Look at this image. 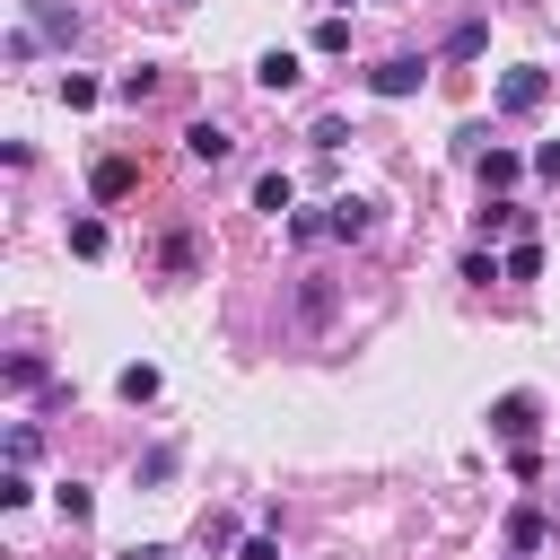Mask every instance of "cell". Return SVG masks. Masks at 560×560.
<instances>
[{
  "label": "cell",
  "instance_id": "24",
  "mask_svg": "<svg viewBox=\"0 0 560 560\" xmlns=\"http://www.w3.org/2000/svg\"><path fill=\"white\" fill-rule=\"evenodd\" d=\"M236 560H280V542H271V534H254V542H245Z\"/></svg>",
  "mask_w": 560,
  "mask_h": 560
},
{
  "label": "cell",
  "instance_id": "12",
  "mask_svg": "<svg viewBox=\"0 0 560 560\" xmlns=\"http://www.w3.org/2000/svg\"><path fill=\"white\" fill-rule=\"evenodd\" d=\"M508 280H542V245H534V236L508 245Z\"/></svg>",
  "mask_w": 560,
  "mask_h": 560
},
{
  "label": "cell",
  "instance_id": "13",
  "mask_svg": "<svg viewBox=\"0 0 560 560\" xmlns=\"http://www.w3.org/2000/svg\"><path fill=\"white\" fill-rule=\"evenodd\" d=\"M254 210H271V219H280V210H289V175H280V166H271V175H262V184H254Z\"/></svg>",
  "mask_w": 560,
  "mask_h": 560
},
{
  "label": "cell",
  "instance_id": "19",
  "mask_svg": "<svg viewBox=\"0 0 560 560\" xmlns=\"http://www.w3.org/2000/svg\"><path fill=\"white\" fill-rule=\"evenodd\" d=\"M26 499H35V481H26V464H9L0 472V508H26Z\"/></svg>",
  "mask_w": 560,
  "mask_h": 560
},
{
  "label": "cell",
  "instance_id": "18",
  "mask_svg": "<svg viewBox=\"0 0 560 560\" xmlns=\"http://www.w3.org/2000/svg\"><path fill=\"white\" fill-rule=\"evenodd\" d=\"M114 385H122V402H149V394H158V368H122Z\"/></svg>",
  "mask_w": 560,
  "mask_h": 560
},
{
  "label": "cell",
  "instance_id": "8",
  "mask_svg": "<svg viewBox=\"0 0 560 560\" xmlns=\"http://www.w3.org/2000/svg\"><path fill=\"white\" fill-rule=\"evenodd\" d=\"M472 166H481V192H508V184L525 175V166H516V149H481Z\"/></svg>",
  "mask_w": 560,
  "mask_h": 560
},
{
  "label": "cell",
  "instance_id": "4",
  "mask_svg": "<svg viewBox=\"0 0 560 560\" xmlns=\"http://www.w3.org/2000/svg\"><path fill=\"white\" fill-rule=\"evenodd\" d=\"M472 228H481V236H516V228H525V210H516L508 192H481V210H472Z\"/></svg>",
  "mask_w": 560,
  "mask_h": 560
},
{
  "label": "cell",
  "instance_id": "1",
  "mask_svg": "<svg viewBox=\"0 0 560 560\" xmlns=\"http://www.w3.org/2000/svg\"><path fill=\"white\" fill-rule=\"evenodd\" d=\"M534 420H542L534 394H499L490 402V438H508V446H534Z\"/></svg>",
  "mask_w": 560,
  "mask_h": 560
},
{
  "label": "cell",
  "instance_id": "20",
  "mask_svg": "<svg viewBox=\"0 0 560 560\" xmlns=\"http://www.w3.org/2000/svg\"><path fill=\"white\" fill-rule=\"evenodd\" d=\"M26 9H35V26H52V35H79V18H70L61 0H26Z\"/></svg>",
  "mask_w": 560,
  "mask_h": 560
},
{
  "label": "cell",
  "instance_id": "15",
  "mask_svg": "<svg viewBox=\"0 0 560 560\" xmlns=\"http://www.w3.org/2000/svg\"><path fill=\"white\" fill-rule=\"evenodd\" d=\"M149 88H158V70H149V61H140V70H122V79H114V96H122V105H140V96H149Z\"/></svg>",
  "mask_w": 560,
  "mask_h": 560
},
{
  "label": "cell",
  "instance_id": "5",
  "mask_svg": "<svg viewBox=\"0 0 560 560\" xmlns=\"http://www.w3.org/2000/svg\"><path fill=\"white\" fill-rule=\"evenodd\" d=\"M254 79H262V88H271V96H280V88H298V79H306V70H298V52H289V44H271V52H262V61H254Z\"/></svg>",
  "mask_w": 560,
  "mask_h": 560
},
{
  "label": "cell",
  "instance_id": "16",
  "mask_svg": "<svg viewBox=\"0 0 560 560\" xmlns=\"http://www.w3.org/2000/svg\"><path fill=\"white\" fill-rule=\"evenodd\" d=\"M70 254H105V219H70Z\"/></svg>",
  "mask_w": 560,
  "mask_h": 560
},
{
  "label": "cell",
  "instance_id": "9",
  "mask_svg": "<svg viewBox=\"0 0 560 560\" xmlns=\"http://www.w3.org/2000/svg\"><path fill=\"white\" fill-rule=\"evenodd\" d=\"M324 228H332V236H368V228H376V201H332Z\"/></svg>",
  "mask_w": 560,
  "mask_h": 560
},
{
  "label": "cell",
  "instance_id": "26",
  "mask_svg": "<svg viewBox=\"0 0 560 560\" xmlns=\"http://www.w3.org/2000/svg\"><path fill=\"white\" fill-rule=\"evenodd\" d=\"M332 9H341V18H350V0H332Z\"/></svg>",
  "mask_w": 560,
  "mask_h": 560
},
{
  "label": "cell",
  "instance_id": "14",
  "mask_svg": "<svg viewBox=\"0 0 560 560\" xmlns=\"http://www.w3.org/2000/svg\"><path fill=\"white\" fill-rule=\"evenodd\" d=\"M315 52H350V18H341V9L315 26Z\"/></svg>",
  "mask_w": 560,
  "mask_h": 560
},
{
  "label": "cell",
  "instance_id": "3",
  "mask_svg": "<svg viewBox=\"0 0 560 560\" xmlns=\"http://www.w3.org/2000/svg\"><path fill=\"white\" fill-rule=\"evenodd\" d=\"M420 79H429V61H411V52H394V61H376V70H368V88H376V96H411Z\"/></svg>",
  "mask_w": 560,
  "mask_h": 560
},
{
  "label": "cell",
  "instance_id": "17",
  "mask_svg": "<svg viewBox=\"0 0 560 560\" xmlns=\"http://www.w3.org/2000/svg\"><path fill=\"white\" fill-rule=\"evenodd\" d=\"M9 385H18V394H35V385H44V359H35V350H18V359H9Z\"/></svg>",
  "mask_w": 560,
  "mask_h": 560
},
{
  "label": "cell",
  "instance_id": "22",
  "mask_svg": "<svg viewBox=\"0 0 560 560\" xmlns=\"http://www.w3.org/2000/svg\"><path fill=\"white\" fill-rule=\"evenodd\" d=\"M315 236H332V228H324L315 210H289V245H315Z\"/></svg>",
  "mask_w": 560,
  "mask_h": 560
},
{
  "label": "cell",
  "instance_id": "6",
  "mask_svg": "<svg viewBox=\"0 0 560 560\" xmlns=\"http://www.w3.org/2000/svg\"><path fill=\"white\" fill-rule=\"evenodd\" d=\"M184 149H192V166H219V158H236V140H228L219 122H192V131H184Z\"/></svg>",
  "mask_w": 560,
  "mask_h": 560
},
{
  "label": "cell",
  "instance_id": "11",
  "mask_svg": "<svg viewBox=\"0 0 560 560\" xmlns=\"http://www.w3.org/2000/svg\"><path fill=\"white\" fill-rule=\"evenodd\" d=\"M52 508H61V525H88V516H96V490H88V481H61Z\"/></svg>",
  "mask_w": 560,
  "mask_h": 560
},
{
  "label": "cell",
  "instance_id": "2",
  "mask_svg": "<svg viewBox=\"0 0 560 560\" xmlns=\"http://www.w3.org/2000/svg\"><path fill=\"white\" fill-rule=\"evenodd\" d=\"M542 96H551V70H534V61H525V70H508V79H499V114H534V105H542Z\"/></svg>",
  "mask_w": 560,
  "mask_h": 560
},
{
  "label": "cell",
  "instance_id": "21",
  "mask_svg": "<svg viewBox=\"0 0 560 560\" xmlns=\"http://www.w3.org/2000/svg\"><path fill=\"white\" fill-rule=\"evenodd\" d=\"M481 44H490V35H481V26H455V35H446V61H472V52H481Z\"/></svg>",
  "mask_w": 560,
  "mask_h": 560
},
{
  "label": "cell",
  "instance_id": "7",
  "mask_svg": "<svg viewBox=\"0 0 560 560\" xmlns=\"http://www.w3.org/2000/svg\"><path fill=\"white\" fill-rule=\"evenodd\" d=\"M88 184H96V201H122V192L140 184V166H131V158H96V175H88Z\"/></svg>",
  "mask_w": 560,
  "mask_h": 560
},
{
  "label": "cell",
  "instance_id": "25",
  "mask_svg": "<svg viewBox=\"0 0 560 560\" xmlns=\"http://www.w3.org/2000/svg\"><path fill=\"white\" fill-rule=\"evenodd\" d=\"M114 560H166V542H131V551H114Z\"/></svg>",
  "mask_w": 560,
  "mask_h": 560
},
{
  "label": "cell",
  "instance_id": "10",
  "mask_svg": "<svg viewBox=\"0 0 560 560\" xmlns=\"http://www.w3.org/2000/svg\"><path fill=\"white\" fill-rule=\"evenodd\" d=\"M542 508H508V551H542Z\"/></svg>",
  "mask_w": 560,
  "mask_h": 560
},
{
  "label": "cell",
  "instance_id": "23",
  "mask_svg": "<svg viewBox=\"0 0 560 560\" xmlns=\"http://www.w3.org/2000/svg\"><path fill=\"white\" fill-rule=\"evenodd\" d=\"M534 175H551V184H560V140H542V149H534Z\"/></svg>",
  "mask_w": 560,
  "mask_h": 560
}]
</instances>
